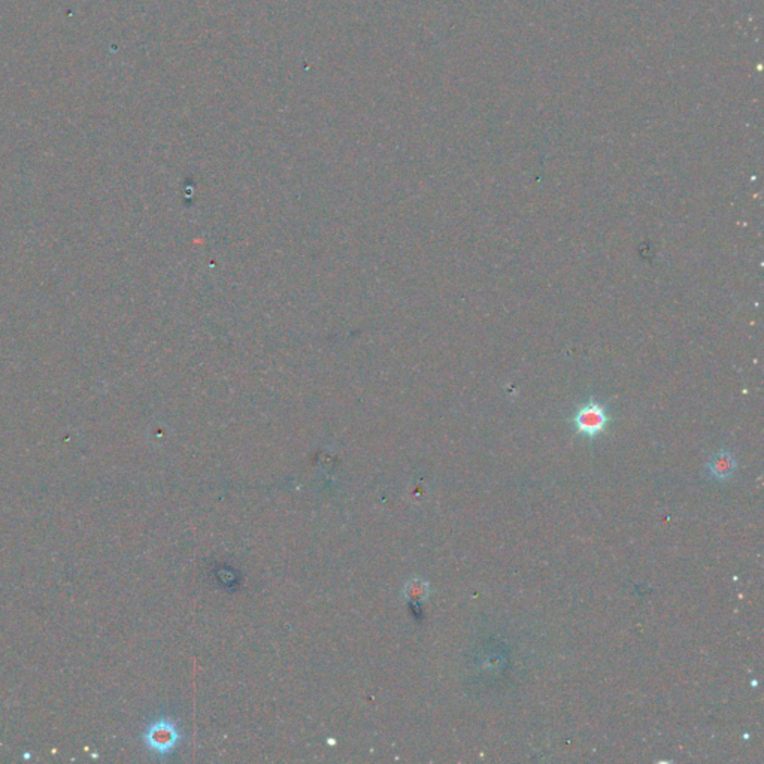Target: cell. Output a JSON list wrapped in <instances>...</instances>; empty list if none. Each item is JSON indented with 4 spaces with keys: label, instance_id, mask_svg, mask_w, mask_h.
<instances>
[{
    "label": "cell",
    "instance_id": "6da1fadb",
    "mask_svg": "<svg viewBox=\"0 0 764 764\" xmlns=\"http://www.w3.org/2000/svg\"><path fill=\"white\" fill-rule=\"evenodd\" d=\"M608 422L609 417L606 409L596 400H590L586 405H582L573 417V426L576 431L587 438H596L606 429Z\"/></svg>",
    "mask_w": 764,
    "mask_h": 764
},
{
    "label": "cell",
    "instance_id": "7a4b0ae2",
    "mask_svg": "<svg viewBox=\"0 0 764 764\" xmlns=\"http://www.w3.org/2000/svg\"><path fill=\"white\" fill-rule=\"evenodd\" d=\"M735 471H736V460L733 457V454L724 450L717 452L708 464L709 475L717 481L728 480V478L735 473Z\"/></svg>",
    "mask_w": 764,
    "mask_h": 764
},
{
    "label": "cell",
    "instance_id": "3957f363",
    "mask_svg": "<svg viewBox=\"0 0 764 764\" xmlns=\"http://www.w3.org/2000/svg\"><path fill=\"white\" fill-rule=\"evenodd\" d=\"M148 744L157 751H166L175 744V730L165 723H160L148 731Z\"/></svg>",
    "mask_w": 764,
    "mask_h": 764
}]
</instances>
